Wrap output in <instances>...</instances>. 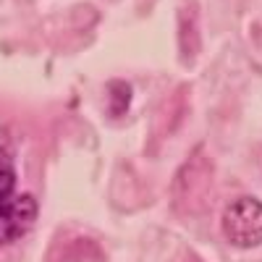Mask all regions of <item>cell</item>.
<instances>
[{
	"instance_id": "6da1fadb",
	"label": "cell",
	"mask_w": 262,
	"mask_h": 262,
	"mask_svg": "<svg viewBox=\"0 0 262 262\" xmlns=\"http://www.w3.org/2000/svg\"><path fill=\"white\" fill-rule=\"evenodd\" d=\"M223 236L233 247H257L262 244V202L252 196H238L231 205H226L221 217Z\"/></svg>"
},
{
	"instance_id": "7a4b0ae2",
	"label": "cell",
	"mask_w": 262,
	"mask_h": 262,
	"mask_svg": "<svg viewBox=\"0 0 262 262\" xmlns=\"http://www.w3.org/2000/svg\"><path fill=\"white\" fill-rule=\"evenodd\" d=\"M37 221V202L32 194H13L0 205V244L21 238Z\"/></svg>"
},
{
	"instance_id": "3957f363",
	"label": "cell",
	"mask_w": 262,
	"mask_h": 262,
	"mask_svg": "<svg viewBox=\"0 0 262 262\" xmlns=\"http://www.w3.org/2000/svg\"><path fill=\"white\" fill-rule=\"evenodd\" d=\"M16 189V168L6 149H0V205L13 196Z\"/></svg>"
},
{
	"instance_id": "277c9868",
	"label": "cell",
	"mask_w": 262,
	"mask_h": 262,
	"mask_svg": "<svg viewBox=\"0 0 262 262\" xmlns=\"http://www.w3.org/2000/svg\"><path fill=\"white\" fill-rule=\"evenodd\" d=\"M107 100H111V113L113 116H121L126 107H128V100H131V90L128 84L123 81H111V86H107Z\"/></svg>"
}]
</instances>
